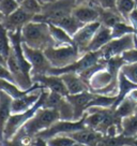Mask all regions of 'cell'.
Here are the masks:
<instances>
[{
  "label": "cell",
  "instance_id": "6da1fadb",
  "mask_svg": "<svg viewBox=\"0 0 137 146\" xmlns=\"http://www.w3.org/2000/svg\"><path fill=\"white\" fill-rule=\"evenodd\" d=\"M22 41L29 47L40 50H45L50 46H55L48 24L33 21L22 29Z\"/></svg>",
  "mask_w": 137,
  "mask_h": 146
},
{
  "label": "cell",
  "instance_id": "7a4b0ae2",
  "mask_svg": "<svg viewBox=\"0 0 137 146\" xmlns=\"http://www.w3.org/2000/svg\"><path fill=\"white\" fill-rule=\"evenodd\" d=\"M58 120H60V115L58 111L41 108L19 129L18 132L25 139H29V140L33 141L39 133L48 129L50 126H53Z\"/></svg>",
  "mask_w": 137,
  "mask_h": 146
},
{
  "label": "cell",
  "instance_id": "3957f363",
  "mask_svg": "<svg viewBox=\"0 0 137 146\" xmlns=\"http://www.w3.org/2000/svg\"><path fill=\"white\" fill-rule=\"evenodd\" d=\"M76 7V0H54L48 5H43L41 14L33 17V22L53 24L58 19L73 13Z\"/></svg>",
  "mask_w": 137,
  "mask_h": 146
},
{
  "label": "cell",
  "instance_id": "277c9868",
  "mask_svg": "<svg viewBox=\"0 0 137 146\" xmlns=\"http://www.w3.org/2000/svg\"><path fill=\"white\" fill-rule=\"evenodd\" d=\"M51 68L61 69L77 61L82 55L74 45L65 46H50L43 50Z\"/></svg>",
  "mask_w": 137,
  "mask_h": 146
},
{
  "label": "cell",
  "instance_id": "5b68a950",
  "mask_svg": "<svg viewBox=\"0 0 137 146\" xmlns=\"http://www.w3.org/2000/svg\"><path fill=\"white\" fill-rule=\"evenodd\" d=\"M86 128L85 123V115L79 120H58L48 129H46L41 133H39L36 137H41L43 140H49L51 137H58V135H68L70 133L82 130Z\"/></svg>",
  "mask_w": 137,
  "mask_h": 146
},
{
  "label": "cell",
  "instance_id": "8992f818",
  "mask_svg": "<svg viewBox=\"0 0 137 146\" xmlns=\"http://www.w3.org/2000/svg\"><path fill=\"white\" fill-rule=\"evenodd\" d=\"M134 48H136L134 33H130L118 39H113L101 50L102 59L108 60L114 57L122 56L123 53Z\"/></svg>",
  "mask_w": 137,
  "mask_h": 146
},
{
  "label": "cell",
  "instance_id": "52a82bcc",
  "mask_svg": "<svg viewBox=\"0 0 137 146\" xmlns=\"http://www.w3.org/2000/svg\"><path fill=\"white\" fill-rule=\"evenodd\" d=\"M23 50L25 57L27 58L29 64H31V78L38 75L48 74L51 69L49 61L47 60L43 50H34L23 43Z\"/></svg>",
  "mask_w": 137,
  "mask_h": 146
},
{
  "label": "cell",
  "instance_id": "ba28073f",
  "mask_svg": "<svg viewBox=\"0 0 137 146\" xmlns=\"http://www.w3.org/2000/svg\"><path fill=\"white\" fill-rule=\"evenodd\" d=\"M101 27L100 22H94V23L86 24L84 25L73 36L74 46L79 50L82 55L87 53V48L90 42L92 41L93 36Z\"/></svg>",
  "mask_w": 137,
  "mask_h": 146
},
{
  "label": "cell",
  "instance_id": "9c48e42d",
  "mask_svg": "<svg viewBox=\"0 0 137 146\" xmlns=\"http://www.w3.org/2000/svg\"><path fill=\"white\" fill-rule=\"evenodd\" d=\"M32 82L40 84L43 88L51 92L59 94L61 96L67 97L68 96V92L67 87L64 85L63 81L61 76L59 75H50V74H45V75H38V76H32Z\"/></svg>",
  "mask_w": 137,
  "mask_h": 146
},
{
  "label": "cell",
  "instance_id": "30bf717a",
  "mask_svg": "<svg viewBox=\"0 0 137 146\" xmlns=\"http://www.w3.org/2000/svg\"><path fill=\"white\" fill-rule=\"evenodd\" d=\"M94 98V94L91 91H85L77 95L67 96L68 101L72 104L74 109V120H79L82 118L86 111L89 109V104Z\"/></svg>",
  "mask_w": 137,
  "mask_h": 146
},
{
  "label": "cell",
  "instance_id": "8fae6325",
  "mask_svg": "<svg viewBox=\"0 0 137 146\" xmlns=\"http://www.w3.org/2000/svg\"><path fill=\"white\" fill-rule=\"evenodd\" d=\"M33 17L31 14L27 13L26 11H24L20 7L16 10L15 12L5 17L2 21V25L9 32L17 31V30H22L24 26H26L28 23H30L33 21Z\"/></svg>",
  "mask_w": 137,
  "mask_h": 146
},
{
  "label": "cell",
  "instance_id": "7c38bea8",
  "mask_svg": "<svg viewBox=\"0 0 137 146\" xmlns=\"http://www.w3.org/2000/svg\"><path fill=\"white\" fill-rule=\"evenodd\" d=\"M43 89L44 88H38V89L28 92L27 95L20 98L13 99L12 100V114H20L33 108L40 99Z\"/></svg>",
  "mask_w": 137,
  "mask_h": 146
},
{
  "label": "cell",
  "instance_id": "4fadbf2b",
  "mask_svg": "<svg viewBox=\"0 0 137 146\" xmlns=\"http://www.w3.org/2000/svg\"><path fill=\"white\" fill-rule=\"evenodd\" d=\"M84 25L99 22L100 7L96 5H77L72 13Z\"/></svg>",
  "mask_w": 137,
  "mask_h": 146
},
{
  "label": "cell",
  "instance_id": "5bb4252c",
  "mask_svg": "<svg viewBox=\"0 0 137 146\" xmlns=\"http://www.w3.org/2000/svg\"><path fill=\"white\" fill-rule=\"evenodd\" d=\"M68 137H72L74 141L78 142L80 144H85L87 146H99L104 135L96 130L86 127L82 130L70 133V134H68Z\"/></svg>",
  "mask_w": 137,
  "mask_h": 146
},
{
  "label": "cell",
  "instance_id": "9a60e30c",
  "mask_svg": "<svg viewBox=\"0 0 137 146\" xmlns=\"http://www.w3.org/2000/svg\"><path fill=\"white\" fill-rule=\"evenodd\" d=\"M60 76H61L64 85L68 89V95H77L80 92L90 90L89 85L77 73H64Z\"/></svg>",
  "mask_w": 137,
  "mask_h": 146
},
{
  "label": "cell",
  "instance_id": "2e32d148",
  "mask_svg": "<svg viewBox=\"0 0 137 146\" xmlns=\"http://www.w3.org/2000/svg\"><path fill=\"white\" fill-rule=\"evenodd\" d=\"M113 40V35H111V28L105 27L103 25H101V27L99 28V30L96 31L94 35L92 41L90 42V44L87 48L88 52H97L101 50L104 46Z\"/></svg>",
  "mask_w": 137,
  "mask_h": 146
},
{
  "label": "cell",
  "instance_id": "e0dca14e",
  "mask_svg": "<svg viewBox=\"0 0 137 146\" xmlns=\"http://www.w3.org/2000/svg\"><path fill=\"white\" fill-rule=\"evenodd\" d=\"M12 98L0 90V141H3V130L12 115Z\"/></svg>",
  "mask_w": 137,
  "mask_h": 146
},
{
  "label": "cell",
  "instance_id": "ac0fdd59",
  "mask_svg": "<svg viewBox=\"0 0 137 146\" xmlns=\"http://www.w3.org/2000/svg\"><path fill=\"white\" fill-rule=\"evenodd\" d=\"M99 22L101 23V25H103L105 27L113 28L116 24L120 23V22H125V21L117 9H102L100 8Z\"/></svg>",
  "mask_w": 137,
  "mask_h": 146
},
{
  "label": "cell",
  "instance_id": "d6986e66",
  "mask_svg": "<svg viewBox=\"0 0 137 146\" xmlns=\"http://www.w3.org/2000/svg\"><path fill=\"white\" fill-rule=\"evenodd\" d=\"M53 25H56V26H58V27L62 28V29L68 32L72 38H73L74 35L84 26V24L80 23L77 18L74 16L73 14H70V15H67V16H64V17L60 18L57 22L53 23Z\"/></svg>",
  "mask_w": 137,
  "mask_h": 146
},
{
  "label": "cell",
  "instance_id": "ffe728a7",
  "mask_svg": "<svg viewBox=\"0 0 137 146\" xmlns=\"http://www.w3.org/2000/svg\"><path fill=\"white\" fill-rule=\"evenodd\" d=\"M48 26H49L50 35H51V38L55 42L56 47L65 45H74L73 38L70 36L65 30L56 26V25H53V24H48Z\"/></svg>",
  "mask_w": 137,
  "mask_h": 146
},
{
  "label": "cell",
  "instance_id": "44dd1931",
  "mask_svg": "<svg viewBox=\"0 0 137 146\" xmlns=\"http://www.w3.org/2000/svg\"><path fill=\"white\" fill-rule=\"evenodd\" d=\"M118 95H117V102L114 106V110L117 108V105L123 100L125 97L128 96V94L132 90L136 89L137 84H134L131 82L122 72H119V78H118Z\"/></svg>",
  "mask_w": 137,
  "mask_h": 146
},
{
  "label": "cell",
  "instance_id": "7402d4cb",
  "mask_svg": "<svg viewBox=\"0 0 137 146\" xmlns=\"http://www.w3.org/2000/svg\"><path fill=\"white\" fill-rule=\"evenodd\" d=\"M137 106V102L131 99L130 97H125L123 100L121 101L117 108L115 109V112L119 118H124V117H128L131 115H134L135 110Z\"/></svg>",
  "mask_w": 137,
  "mask_h": 146
},
{
  "label": "cell",
  "instance_id": "603a6c76",
  "mask_svg": "<svg viewBox=\"0 0 137 146\" xmlns=\"http://www.w3.org/2000/svg\"><path fill=\"white\" fill-rule=\"evenodd\" d=\"M121 128H122L121 134L123 137L137 140V117L135 115L122 118Z\"/></svg>",
  "mask_w": 137,
  "mask_h": 146
},
{
  "label": "cell",
  "instance_id": "cb8c5ba5",
  "mask_svg": "<svg viewBox=\"0 0 137 146\" xmlns=\"http://www.w3.org/2000/svg\"><path fill=\"white\" fill-rule=\"evenodd\" d=\"M11 48H12V45H11V41H10L9 31L0 23V53L3 55L5 60L9 57Z\"/></svg>",
  "mask_w": 137,
  "mask_h": 146
},
{
  "label": "cell",
  "instance_id": "d4e9b609",
  "mask_svg": "<svg viewBox=\"0 0 137 146\" xmlns=\"http://www.w3.org/2000/svg\"><path fill=\"white\" fill-rule=\"evenodd\" d=\"M135 32V28L131 26L130 24L126 22H120V23L116 24L114 27L111 28V35H113V39H118V38H122V36L130 35V33H134Z\"/></svg>",
  "mask_w": 137,
  "mask_h": 146
},
{
  "label": "cell",
  "instance_id": "484cf974",
  "mask_svg": "<svg viewBox=\"0 0 137 146\" xmlns=\"http://www.w3.org/2000/svg\"><path fill=\"white\" fill-rule=\"evenodd\" d=\"M135 8H136L135 0H117V2H116V9L122 15V17L124 18L125 22L128 19V14Z\"/></svg>",
  "mask_w": 137,
  "mask_h": 146
},
{
  "label": "cell",
  "instance_id": "4316f807",
  "mask_svg": "<svg viewBox=\"0 0 137 146\" xmlns=\"http://www.w3.org/2000/svg\"><path fill=\"white\" fill-rule=\"evenodd\" d=\"M20 8L27 13L31 14L32 16L39 15L43 11V5L39 0H25L20 5Z\"/></svg>",
  "mask_w": 137,
  "mask_h": 146
},
{
  "label": "cell",
  "instance_id": "83f0119b",
  "mask_svg": "<svg viewBox=\"0 0 137 146\" xmlns=\"http://www.w3.org/2000/svg\"><path fill=\"white\" fill-rule=\"evenodd\" d=\"M20 5L15 0H0V11L2 15L7 17L15 12Z\"/></svg>",
  "mask_w": 137,
  "mask_h": 146
},
{
  "label": "cell",
  "instance_id": "f1b7e54d",
  "mask_svg": "<svg viewBox=\"0 0 137 146\" xmlns=\"http://www.w3.org/2000/svg\"><path fill=\"white\" fill-rule=\"evenodd\" d=\"M120 72L123 73L131 82H133L134 84H137V62L123 64Z\"/></svg>",
  "mask_w": 137,
  "mask_h": 146
},
{
  "label": "cell",
  "instance_id": "f546056e",
  "mask_svg": "<svg viewBox=\"0 0 137 146\" xmlns=\"http://www.w3.org/2000/svg\"><path fill=\"white\" fill-rule=\"evenodd\" d=\"M74 140L68 135H58L47 140V146H71L74 143Z\"/></svg>",
  "mask_w": 137,
  "mask_h": 146
},
{
  "label": "cell",
  "instance_id": "4dcf8cb0",
  "mask_svg": "<svg viewBox=\"0 0 137 146\" xmlns=\"http://www.w3.org/2000/svg\"><path fill=\"white\" fill-rule=\"evenodd\" d=\"M29 144L25 142L22 134L17 132L15 137H12L11 140H3L1 141V146H28Z\"/></svg>",
  "mask_w": 137,
  "mask_h": 146
},
{
  "label": "cell",
  "instance_id": "1f68e13d",
  "mask_svg": "<svg viewBox=\"0 0 137 146\" xmlns=\"http://www.w3.org/2000/svg\"><path fill=\"white\" fill-rule=\"evenodd\" d=\"M122 58L126 64H134L137 62V48L128 50L122 54Z\"/></svg>",
  "mask_w": 137,
  "mask_h": 146
},
{
  "label": "cell",
  "instance_id": "d6a6232c",
  "mask_svg": "<svg viewBox=\"0 0 137 146\" xmlns=\"http://www.w3.org/2000/svg\"><path fill=\"white\" fill-rule=\"evenodd\" d=\"M0 78L7 80V81H9V82L15 83V81H14V78H13V75L11 74L8 67L5 66V64H0Z\"/></svg>",
  "mask_w": 137,
  "mask_h": 146
},
{
  "label": "cell",
  "instance_id": "836d02e7",
  "mask_svg": "<svg viewBox=\"0 0 137 146\" xmlns=\"http://www.w3.org/2000/svg\"><path fill=\"white\" fill-rule=\"evenodd\" d=\"M117 0H96L97 5L102 9H116Z\"/></svg>",
  "mask_w": 137,
  "mask_h": 146
},
{
  "label": "cell",
  "instance_id": "e575fe53",
  "mask_svg": "<svg viewBox=\"0 0 137 146\" xmlns=\"http://www.w3.org/2000/svg\"><path fill=\"white\" fill-rule=\"evenodd\" d=\"M126 23L130 24L131 26H133L135 29L137 28V9L136 8L133 10L131 13L128 14V19H126Z\"/></svg>",
  "mask_w": 137,
  "mask_h": 146
},
{
  "label": "cell",
  "instance_id": "d590c367",
  "mask_svg": "<svg viewBox=\"0 0 137 146\" xmlns=\"http://www.w3.org/2000/svg\"><path fill=\"white\" fill-rule=\"evenodd\" d=\"M97 5V3H96V0H76V5Z\"/></svg>",
  "mask_w": 137,
  "mask_h": 146
},
{
  "label": "cell",
  "instance_id": "8d00e7d4",
  "mask_svg": "<svg viewBox=\"0 0 137 146\" xmlns=\"http://www.w3.org/2000/svg\"><path fill=\"white\" fill-rule=\"evenodd\" d=\"M33 142H34V144L37 146H47L46 141L43 140V139H41V137H36V139L33 140Z\"/></svg>",
  "mask_w": 137,
  "mask_h": 146
},
{
  "label": "cell",
  "instance_id": "74e56055",
  "mask_svg": "<svg viewBox=\"0 0 137 146\" xmlns=\"http://www.w3.org/2000/svg\"><path fill=\"white\" fill-rule=\"evenodd\" d=\"M128 97H130L131 99H133L134 101H136V102H137V88H136V89H134V90L131 91V92L128 94Z\"/></svg>",
  "mask_w": 137,
  "mask_h": 146
},
{
  "label": "cell",
  "instance_id": "f35d334b",
  "mask_svg": "<svg viewBox=\"0 0 137 146\" xmlns=\"http://www.w3.org/2000/svg\"><path fill=\"white\" fill-rule=\"evenodd\" d=\"M0 64H5V66H7V60H5V58L3 57V55L0 53Z\"/></svg>",
  "mask_w": 137,
  "mask_h": 146
},
{
  "label": "cell",
  "instance_id": "ab89813d",
  "mask_svg": "<svg viewBox=\"0 0 137 146\" xmlns=\"http://www.w3.org/2000/svg\"><path fill=\"white\" fill-rule=\"evenodd\" d=\"M134 36H135V44H136V48H137V28L135 29V32H134Z\"/></svg>",
  "mask_w": 137,
  "mask_h": 146
},
{
  "label": "cell",
  "instance_id": "60d3db41",
  "mask_svg": "<svg viewBox=\"0 0 137 146\" xmlns=\"http://www.w3.org/2000/svg\"><path fill=\"white\" fill-rule=\"evenodd\" d=\"M5 19V16L2 15V13H1V11H0V23H2V21Z\"/></svg>",
  "mask_w": 137,
  "mask_h": 146
},
{
  "label": "cell",
  "instance_id": "b9f144b4",
  "mask_svg": "<svg viewBox=\"0 0 137 146\" xmlns=\"http://www.w3.org/2000/svg\"><path fill=\"white\" fill-rule=\"evenodd\" d=\"M15 1H16V2H17V3H18L19 5H20L24 2V1H25V0H15Z\"/></svg>",
  "mask_w": 137,
  "mask_h": 146
},
{
  "label": "cell",
  "instance_id": "7bdbcfd3",
  "mask_svg": "<svg viewBox=\"0 0 137 146\" xmlns=\"http://www.w3.org/2000/svg\"><path fill=\"white\" fill-rule=\"evenodd\" d=\"M28 146H37V145L34 144V142H31V143H30V144H29Z\"/></svg>",
  "mask_w": 137,
  "mask_h": 146
},
{
  "label": "cell",
  "instance_id": "ee69618b",
  "mask_svg": "<svg viewBox=\"0 0 137 146\" xmlns=\"http://www.w3.org/2000/svg\"><path fill=\"white\" fill-rule=\"evenodd\" d=\"M134 115L137 117V106H136V110H135V113H134Z\"/></svg>",
  "mask_w": 137,
  "mask_h": 146
},
{
  "label": "cell",
  "instance_id": "f6af8a7d",
  "mask_svg": "<svg viewBox=\"0 0 137 146\" xmlns=\"http://www.w3.org/2000/svg\"><path fill=\"white\" fill-rule=\"evenodd\" d=\"M135 3H136V9H137V0H135Z\"/></svg>",
  "mask_w": 137,
  "mask_h": 146
},
{
  "label": "cell",
  "instance_id": "bcb514c9",
  "mask_svg": "<svg viewBox=\"0 0 137 146\" xmlns=\"http://www.w3.org/2000/svg\"><path fill=\"white\" fill-rule=\"evenodd\" d=\"M136 146H137V140H136Z\"/></svg>",
  "mask_w": 137,
  "mask_h": 146
},
{
  "label": "cell",
  "instance_id": "7dc6e473",
  "mask_svg": "<svg viewBox=\"0 0 137 146\" xmlns=\"http://www.w3.org/2000/svg\"><path fill=\"white\" fill-rule=\"evenodd\" d=\"M0 146H1V142H0Z\"/></svg>",
  "mask_w": 137,
  "mask_h": 146
}]
</instances>
